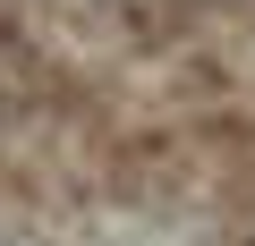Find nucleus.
Masks as SVG:
<instances>
[{
	"label": "nucleus",
	"instance_id": "f257e3e1",
	"mask_svg": "<svg viewBox=\"0 0 255 246\" xmlns=\"http://www.w3.org/2000/svg\"><path fill=\"white\" fill-rule=\"evenodd\" d=\"M0 246H255V0H0Z\"/></svg>",
	"mask_w": 255,
	"mask_h": 246
}]
</instances>
